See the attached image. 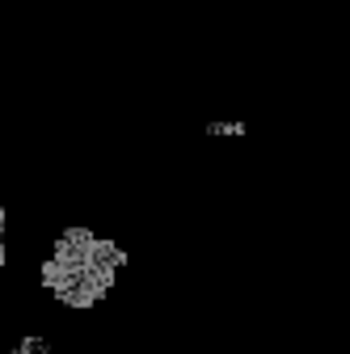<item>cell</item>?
<instances>
[{"label":"cell","instance_id":"obj_2","mask_svg":"<svg viewBox=\"0 0 350 354\" xmlns=\"http://www.w3.org/2000/svg\"><path fill=\"white\" fill-rule=\"evenodd\" d=\"M9 354H51V346L42 342V337H26V342H17V350H9Z\"/></svg>","mask_w":350,"mask_h":354},{"label":"cell","instance_id":"obj_1","mask_svg":"<svg viewBox=\"0 0 350 354\" xmlns=\"http://www.w3.org/2000/svg\"><path fill=\"white\" fill-rule=\"evenodd\" d=\"M122 266H127V253L114 241H102L89 228H68L51 245V257L42 261V287L59 304L84 313V308H98L106 299Z\"/></svg>","mask_w":350,"mask_h":354},{"label":"cell","instance_id":"obj_3","mask_svg":"<svg viewBox=\"0 0 350 354\" xmlns=\"http://www.w3.org/2000/svg\"><path fill=\"white\" fill-rule=\"evenodd\" d=\"M0 261H5V211H0Z\"/></svg>","mask_w":350,"mask_h":354}]
</instances>
